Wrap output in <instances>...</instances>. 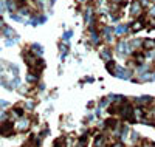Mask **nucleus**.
Masks as SVG:
<instances>
[{
    "instance_id": "obj_1",
    "label": "nucleus",
    "mask_w": 155,
    "mask_h": 147,
    "mask_svg": "<svg viewBox=\"0 0 155 147\" xmlns=\"http://www.w3.org/2000/svg\"><path fill=\"white\" fill-rule=\"evenodd\" d=\"M118 113L126 119V121H129V122H135V121H137V118H135V109H134V107L129 104V102H126V101L120 105Z\"/></svg>"
},
{
    "instance_id": "obj_2",
    "label": "nucleus",
    "mask_w": 155,
    "mask_h": 147,
    "mask_svg": "<svg viewBox=\"0 0 155 147\" xmlns=\"http://www.w3.org/2000/svg\"><path fill=\"white\" fill-rule=\"evenodd\" d=\"M116 51H118V54L126 56V54H132L134 48H132L130 44H127L126 41H121V42H118V45H116Z\"/></svg>"
},
{
    "instance_id": "obj_3",
    "label": "nucleus",
    "mask_w": 155,
    "mask_h": 147,
    "mask_svg": "<svg viewBox=\"0 0 155 147\" xmlns=\"http://www.w3.org/2000/svg\"><path fill=\"white\" fill-rule=\"evenodd\" d=\"M14 126H12L9 121H5L2 126H0V135L2 136H11L12 135V132H14Z\"/></svg>"
},
{
    "instance_id": "obj_4",
    "label": "nucleus",
    "mask_w": 155,
    "mask_h": 147,
    "mask_svg": "<svg viewBox=\"0 0 155 147\" xmlns=\"http://www.w3.org/2000/svg\"><path fill=\"white\" fill-rule=\"evenodd\" d=\"M113 76L120 77V79H124V81H126V79H130V77H132V74H130V70L123 68V67H118V65H116V70H115Z\"/></svg>"
},
{
    "instance_id": "obj_5",
    "label": "nucleus",
    "mask_w": 155,
    "mask_h": 147,
    "mask_svg": "<svg viewBox=\"0 0 155 147\" xmlns=\"http://www.w3.org/2000/svg\"><path fill=\"white\" fill-rule=\"evenodd\" d=\"M143 122H146L147 126H152V122L155 121V105L147 109V112H144V118L141 119Z\"/></svg>"
},
{
    "instance_id": "obj_6",
    "label": "nucleus",
    "mask_w": 155,
    "mask_h": 147,
    "mask_svg": "<svg viewBox=\"0 0 155 147\" xmlns=\"http://www.w3.org/2000/svg\"><path fill=\"white\" fill-rule=\"evenodd\" d=\"M130 14L134 17H140L141 14H143V5H141L138 0L132 2V5H130Z\"/></svg>"
},
{
    "instance_id": "obj_7",
    "label": "nucleus",
    "mask_w": 155,
    "mask_h": 147,
    "mask_svg": "<svg viewBox=\"0 0 155 147\" xmlns=\"http://www.w3.org/2000/svg\"><path fill=\"white\" fill-rule=\"evenodd\" d=\"M16 130H19V132H25V130H28L30 129V119H27V118H20L19 121L16 122Z\"/></svg>"
},
{
    "instance_id": "obj_8",
    "label": "nucleus",
    "mask_w": 155,
    "mask_h": 147,
    "mask_svg": "<svg viewBox=\"0 0 155 147\" xmlns=\"http://www.w3.org/2000/svg\"><path fill=\"white\" fill-rule=\"evenodd\" d=\"M135 82H152L155 81V73H150V71H146L143 74H140V79H134Z\"/></svg>"
},
{
    "instance_id": "obj_9",
    "label": "nucleus",
    "mask_w": 155,
    "mask_h": 147,
    "mask_svg": "<svg viewBox=\"0 0 155 147\" xmlns=\"http://www.w3.org/2000/svg\"><path fill=\"white\" fill-rule=\"evenodd\" d=\"M152 99L150 96H140V98H135V102L140 105V107H143V105H150L152 104Z\"/></svg>"
},
{
    "instance_id": "obj_10",
    "label": "nucleus",
    "mask_w": 155,
    "mask_h": 147,
    "mask_svg": "<svg viewBox=\"0 0 155 147\" xmlns=\"http://www.w3.org/2000/svg\"><path fill=\"white\" fill-rule=\"evenodd\" d=\"M109 129H112V130H118L120 129V122L116 121L115 118H109V119H106V122H104Z\"/></svg>"
},
{
    "instance_id": "obj_11",
    "label": "nucleus",
    "mask_w": 155,
    "mask_h": 147,
    "mask_svg": "<svg viewBox=\"0 0 155 147\" xmlns=\"http://www.w3.org/2000/svg\"><path fill=\"white\" fill-rule=\"evenodd\" d=\"M129 30H130V28H129L127 25H118L116 28H113V33H115V34H118V36H121V34L127 33Z\"/></svg>"
},
{
    "instance_id": "obj_12",
    "label": "nucleus",
    "mask_w": 155,
    "mask_h": 147,
    "mask_svg": "<svg viewBox=\"0 0 155 147\" xmlns=\"http://www.w3.org/2000/svg\"><path fill=\"white\" fill-rule=\"evenodd\" d=\"M143 50H153L155 48V41H152V39H146V41H143Z\"/></svg>"
},
{
    "instance_id": "obj_13",
    "label": "nucleus",
    "mask_w": 155,
    "mask_h": 147,
    "mask_svg": "<svg viewBox=\"0 0 155 147\" xmlns=\"http://www.w3.org/2000/svg\"><path fill=\"white\" fill-rule=\"evenodd\" d=\"M101 57L104 59L106 62H109V60H112V51L109 50V48H104L101 51Z\"/></svg>"
},
{
    "instance_id": "obj_14",
    "label": "nucleus",
    "mask_w": 155,
    "mask_h": 147,
    "mask_svg": "<svg viewBox=\"0 0 155 147\" xmlns=\"http://www.w3.org/2000/svg\"><path fill=\"white\" fill-rule=\"evenodd\" d=\"M37 79H39V74H36V73H33V71H30V73L27 74V82H30V84H36Z\"/></svg>"
},
{
    "instance_id": "obj_15",
    "label": "nucleus",
    "mask_w": 155,
    "mask_h": 147,
    "mask_svg": "<svg viewBox=\"0 0 155 147\" xmlns=\"http://www.w3.org/2000/svg\"><path fill=\"white\" fill-rule=\"evenodd\" d=\"M140 30H143V22H141V20L134 22V23H132V26H130V31L137 33V31H140Z\"/></svg>"
},
{
    "instance_id": "obj_16",
    "label": "nucleus",
    "mask_w": 155,
    "mask_h": 147,
    "mask_svg": "<svg viewBox=\"0 0 155 147\" xmlns=\"http://www.w3.org/2000/svg\"><path fill=\"white\" fill-rule=\"evenodd\" d=\"M31 51L34 53V54H42V53H44V48H42V45H37V44H33L31 45Z\"/></svg>"
},
{
    "instance_id": "obj_17",
    "label": "nucleus",
    "mask_w": 155,
    "mask_h": 147,
    "mask_svg": "<svg viewBox=\"0 0 155 147\" xmlns=\"http://www.w3.org/2000/svg\"><path fill=\"white\" fill-rule=\"evenodd\" d=\"M106 68H107V71H109V73H112V74H113V73H115V70H116V64H115L113 60H109V62H107V65H106Z\"/></svg>"
},
{
    "instance_id": "obj_18",
    "label": "nucleus",
    "mask_w": 155,
    "mask_h": 147,
    "mask_svg": "<svg viewBox=\"0 0 155 147\" xmlns=\"http://www.w3.org/2000/svg\"><path fill=\"white\" fill-rule=\"evenodd\" d=\"M109 101H110L109 98H104V99H101V101H99V107H107V105H109Z\"/></svg>"
},
{
    "instance_id": "obj_19",
    "label": "nucleus",
    "mask_w": 155,
    "mask_h": 147,
    "mask_svg": "<svg viewBox=\"0 0 155 147\" xmlns=\"http://www.w3.org/2000/svg\"><path fill=\"white\" fill-rule=\"evenodd\" d=\"M73 36V31H65V33H64V41H70V37Z\"/></svg>"
},
{
    "instance_id": "obj_20",
    "label": "nucleus",
    "mask_w": 155,
    "mask_h": 147,
    "mask_svg": "<svg viewBox=\"0 0 155 147\" xmlns=\"http://www.w3.org/2000/svg\"><path fill=\"white\" fill-rule=\"evenodd\" d=\"M149 28L150 30H155V17H150L149 19Z\"/></svg>"
},
{
    "instance_id": "obj_21",
    "label": "nucleus",
    "mask_w": 155,
    "mask_h": 147,
    "mask_svg": "<svg viewBox=\"0 0 155 147\" xmlns=\"http://www.w3.org/2000/svg\"><path fill=\"white\" fill-rule=\"evenodd\" d=\"M138 2L143 5V6H150V3H152V0H138Z\"/></svg>"
},
{
    "instance_id": "obj_22",
    "label": "nucleus",
    "mask_w": 155,
    "mask_h": 147,
    "mask_svg": "<svg viewBox=\"0 0 155 147\" xmlns=\"http://www.w3.org/2000/svg\"><path fill=\"white\" fill-rule=\"evenodd\" d=\"M141 147H155V142H150V141H144Z\"/></svg>"
},
{
    "instance_id": "obj_23",
    "label": "nucleus",
    "mask_w": 155,
    "mask_h": 147,
    "mask_svg": "<svg viewBox=\"0 0 155 147\" xmlns=\"http://www.w3.org/2000/svg\"><path fill=\"white\" fill-rule=\"evenodd\" d=\"M140 139V135L137 132H132V141H138Z\"/></svg>"
},
{
    "instance_id": "obj_24",
    "label": "nucleus",
    "mask_w": 155,
    "mask_h": 147,
    "mask_svg": "<svg viewBox=\"0 0 155 147\" xmlns=\"http://www.w3.org/2000/svg\"><path fill=\"white\" fill-rule=\"evenodd\" d=\"M112 147H126V145H124L121 141H116V142H113V145H112Z\"/></svg>"
},
{
    "instance_id": "obj_25",
    "label": "nucleus",
    "mask_w": 155,
    "mask_h": 147,
    "mask_svg": "<svg viewBox=\"0 0 155 147\" xmlns=\"http://www.w3.org/2000/svg\"><path fill=\"white\" fill-rule=\"evenodd\" d=\"M150 16H152V17H155V6H153V8H150Z\"/></svg>"
},
{
    "instance_id": "obj_26",
    "label": "nucleus",
    "mask_w": 155,
    "mask_h": 147,
    "mask_svg": "<svg viewBox=\"0 0 155 147\" xmlns=\"http://www.w3.org/2000/svg\"><path fill=\"white\" fill-rule=\"evenodd\" d=\"M5 105H8L5 101H0V107H5Z\"/></svg>"
},
{
    "instance_id": "obj_27",
    "label": "nucleus",
    "mask_w": 155,
    "mask_h": 147,
    "mask_svg": "<svg viewBox=\"0 0 155 147\" xmlns=\"http://www.w3.org/2000/svg\"><path fill=\"white\" fill-rule=\"evenodd\" d=\"M78 2H79V3H85V2H87V0H78Z\"/></svg>"
},
{
    "instance_id": "obj_28",
    "label": "nucleus",
    "mask_w": 155,
    "mask_h": 147,
    "mask_svg": "<svg viewBox=\"0 0 155 147\" xmlns=\"http://www.w3.org/2000/svg\"><path fill=\"white\" fill-rule=\"evenodd\" d=\"M3 25H5V23H3V20H2V19H0V26H3Z\"/></svg>"
}]
</instances>
